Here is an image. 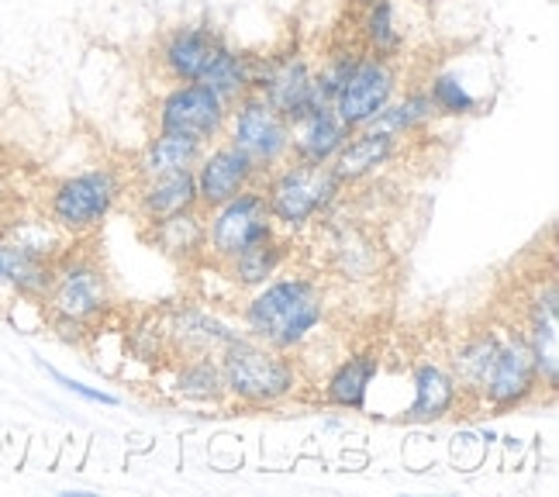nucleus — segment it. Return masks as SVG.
Here are the masks:
<instances>
[{
    "mask_svg": "<svg viewBox=\"0 0 559 497\" xmlns=\"http://www.w3.org/2000/svg\"><path fill=\"white\" fill-rule=\"evenodd\" d=\"M115 280L94 239L67 242L56 256L46 291L35 300L41 326L67 345H87L115 315Z\"/></svg>",
    "mask_w": 559,
    "mask_h": 497,
    "instance_id": "f257e3e1",
    "label": "nucleus"
},
{
    "mask_svg": "<svg viewBox=\"0 0 559 497\" xmlns=\"http://www.w3.org/2000/svg\"><path fill=\"white\" fill-rule=\"evenodd\" d=\"M332 294L318 273L280 270L263 287L246 294L239 305V326L249 339H260L273 350L300 353L329 326Z\"/></svg>",
    "mask_w": 559,
    "mask_h": 497,
    "instance_id": "f03ea898",
    "label": "nucleus"
},
{
    "mask_svg": "<svg viewBox=\"0 0 559 497\" xmlns=\"http://www.w3.org/2000/svg\"><path fill=\"white\" fill-rule=\"evenodd\" d=\"M128 190H132L128 166L100 163L49 180L35 198V208L46 214V222L62 239L80 242V239H94L104 228V222L128 201Z\"/></svg>",
    "mask_w": 559,
    "mask_h": 497,
    "instance_id": "7ed1b4c3",
    "label": "nucleus"
},
{
    "mask_svg": "<svg viewBox=\"0 0 559 497\" xmlns=\"http://www.w3.org/2000/svg\"><path fill=\"white\" fill-rule=\"evenodd\" d=\"M218 366L228 404L249 407V412L280 407L308 387L305 363L297 359V353L273 350L260 339H249L246 332L235 335L218 353Z\"/></svg>",
    "mask_w": 559,
    "mask_h": 497,
    "instance_id": "20e7f679",
    "label": "nucleus"
},
{
    "mask_svg": "<svg viewBox=\"0 0 559 497\" xmlns=\"http://www.w3.org/2000/svg\"><path fill=\"white\" fill-rule=\"evenodd\" d=\"M266 204L273 214V225L287 235H297L311 228L314 222L329 218V211L342 201L346 187L338 184L332 166L321 163H300L287 159L276 169H270L260 180Z\"/></svg>",
    "mask_w": 559,
    "mask_h": 497,
    "instance_id": "39448f33",
    "label": "nucleus"
},
{
    "mask_svg": "<svg viewBox=\"0 0 559 497\" xmlns=\"http://www.w3.org/2000/svg\"><path fill=\"white\" fill-rule=\"evenodd\" d=\"M504 318L522 332L528 342L535 370H539L543 391L556 394L559 387V284L556 270L539 273L532 284L514 291V305L504 311Z\"/></svg>",
    "mask_w": 559,
    "mask_h": 497,
    "instance_id": "423d86ee",
    "label": "nucleus"
},
{
    "mask_svg": "<svg viewBox=\"0 0 559 497\" xmlns=\"http://www.w3.org/2000/svg\"><path fill=\"white\" fill-rule=\"evenodd\" d=\"M228 46V38L211 21H177L159 32L148 49V67L159 83H201Z\"/></svg>",
    "mask_w": 559,
    "mask_h": 497,
    "instance_id": "0eeeda50",
    "label": "nucleus"
},
{
    "mask_svg": "<svg viewBox=\"0 0 559 497\" xmlns=\"http://www.w3.org/2000/svg\"><path fill=\"white\" fill-rule=\"evenodd\" d=\"M207 214V239H204V267L222 270L228 259H235L242 249L255 246L260 239L276 232L273 214L266 204L263 187L255 184L231 201L204 211Z\"/></svg>",
    "mask_w": 559,
    "mask_h": 497,
    "instance_id": "6e6552de",
    "label": "nucleus"
},
{
    "mask_svg": "<svg viewBox=\"0 0 559 497\" xmlns=\"http://www.w3.org/2000/svg\"><path fill=\"white\" fill-rule=\"evenodd\" d=\"M225 139L239 149V153L260 169V177H266L270 169L290 159V125L276 107L249 91L228 107V125Z\"/></svg>",
    "mask_w": 559,
    "mask_h": 497,
    "instance_id": "1a4fd4ad",
    "label": "nucleus"
},
{
    "mask_svg": "<svg viewBox=\"0 0 559 497\" xmlns=\"http://www.w3.org/2000/svg\"><path fill=\"white\" fill-rule=\"evenodd\" d=\"M228 107L231 104L204 83H163L159 97L153 100V128L211 145L225 139Z\"/></svg>",
    "mask_w": 559,
    "mask_h": 497,
    "instance_id": "9d476101",
    "label": "nucleus"
},
{
    "mask_svg": "<svg viewBox=\"0 0 559 497\" xmlns=\"http://www.w3.org/2000/svg\"><path fill=\"white\" fill-rule=\"evenodd\" d=\"M401 91H404L401 62L362 52L353 73L346 76V83L338 86L332 111L338 115V121L346 125L349 132H356V128H362L370 118H377Z\"/></svg>",
    "mask_w": 559,
    "mask_h": 497,
    "instance_id": "9b49d317",
    "label": "nucleus"
},
{
    "mask_svg": "<svg viewBox=\"0 0 559 497\" xmlns=\"http://www.w3.org/2000/svg\"><path fill=\"white\" fill-rule=\"evenodd\" d=\"M543 398V380L535 370V359L528 342L522 332L508 326V335L501 342V353L490 366V377L484 383V394L477 401V412H493V415H508L519 412V407L532 404Z\"/></svg>",
    "mask_w": 559,
    "mask_h": 497,
    "instance_id": "f8f14e48",
    "label": "nucleus"
},
{
    "mask_svg": "<svg viewBox=\"0 0 559 497\" xmlns=\"http://www.w3.org/2000/svg\"><path fill=\"white\" fill-rule=\"evenodd\" d=\"M252 91L266 97L276 111L290 121L294 115L305 111V107L321 100L314 91V59L300 49H276L266 56H255Z\"/></svg>",
    "mask_w": 559,
    "mask_h": 497,
    "instance_id": "ddd939ff",
    "label": "nucleus"
},
{
    "mask_svg": "<svg viewBox=\"0 0 559 497\" xmlns=\"http://www.w3.org/2000/svg\"><path fill=\"white\" fill-rule=\"evenodd\" d=\"M159 326L169 345V359H190V356H218L225 345L239 335V329L228 326L207 308L198 305H174L159 315Z\"/></svg>",
    "mask_w": 559,
    "mask_h": 497,
    "instance_id": "4468645a",
    "label": "nucleus"
},
{
    "mask_svg": "<svg viewBox=\"0 0 559 497\" xmlns=\"http://www.w3.org/2000/svg\"><path fill=\"white\" fill-rule=\"evenodd\" d=\"M193 180H198V204L211 211L231 201L235 193L255 187L263 177L228 139H218L204 149V156L193 166Z\"/></svg>",
    "mask_w": 559,
    "mask_h": 497,
    "instance_id": "2eb2a0df",
    "label": "nucleus"
},
{
    "mask_svg": "<svg viewBox=\"0 0 559 497\" xmlns=\"http://www.w3.org/2000/svg\"><path fill=\"white\" fill-rule=\"evenodd\" d=\"M353 28H346L356 46L370 56L401 62L412 49V28H407V4L404 0H377V4L349 11Z\"/></svg>",
    "mask_w": 559,
    "mask_h": 497,
    "instance_id": "dca6fc26",
    "label": "nucleus"
},
{
    "mask_svg": "<svg viewBox=\"0 0 559 497\" xmlns=\"http://www.w3.org/2000/svg\"><path fill=\"white\" fill-rule=\"evenodd\" d=\"M383 356L377 345H359L342 356L329 377L321 380V404L335 412H367V401L373 391V380L380 377Z\"/></svg>",
    "mask_w": 559,
    "mask_h": 497,
    "instance_id": "f3484780",
    "label": "nucleus"
},
{
    "mask_svg": "<svg viewBox=\"0 0 559 497\" xmlns=\"http://www.w3.org/2000/svg\"><path fill=\"white\" fill-rule=\"evenodd\" d=\"M463 412V394L439 359H418L412 370V404L401 407L397 418L404 425H436L449 415Z\"/></svg>",
    "mask_w": 559,
    "mask_h": 497,
    "instance_id": "a211bd4d",
    "label": "nucleus"
},
{
    "mask_svg": "<svg viewBox=\"0 0 559 497\" xmlns=\"http://www.w3.org/2000/svg\"><path fill=\"white\" fill-rule=\"evenodd\" d=\"M287 125H290V159H300V163L329 166L338 156V149L346 145V139L353 135L332 111V104L325 100L305 107V111L294 115Z\"/></svg>",
    "mask_w": 559,
    "mask_h": 497,
    "instance_id": "6ab92c4d",
    "label": "nucleus"
},
{
    "mask_svg": "<svg viewBox=\"0 0 559 497\" xmlns=\"http://www.w3.org/2000/svg\"><path fill=\"white\" fill-rule=\"evenodd\" d=\"M404 145H407L404 139L367 132V128H356V132L346 139V145L338 149V156L329 166H332V173L338 177V184L349 190V187L377 180L380 173L404 153Z\"/></svg>",
    "mask_w": 559,
    "mask_h": 497,
    "instance_id": "aec40b11",
    "label": "nucleus"
},
{
    "mask_svg": "<svg viewBox=\"0 0 559 497\" xmlns=\"http://www.w3.org/2000/svg\"><path fill=\"white\" fill-rule=\"evenodd\" d=\"M128 198H132V214H135L139 228L156 225V222L169 218V214L201 208L193 169L163 173V177H153V180H135L132 190H128Z\"/></svg>",
    "mask_w": 559,
    "mask_h": 497,
    "instance_id": "412c9836",
    "label": "nucleus"
},
{
    "mask_svg": "<svg viewBox=\"0 0 559 497\" xmlns=\"http://www.w3.org/2000/svg\"><path fill=\"white\" fill-rule=\"evenodd\" d=\"M142 239L159 249L166 259H174L177 267H204V239H207V214L204 208H190L169 218L145 225Z\"/></svg>",
    "mask_w": 559,
    "mask_h": 497,
    "instance_id": "4be33fe9",
    "label": "nucleus"
},
{
    "mask_svg": "<svg viewBox=\"0 0 559 497\" xmlns=\"http://www.w3.org/2000/svg\"><path fill=\"white\" fill-rule=\"evenodd\" d=\"M290 256H294V235L276 228L273 235H266V239H260L255 246L242 249L235 259H228L218 273L239 294H252L255 287H263L266 280H273L280 270H284L290 263Z\"/></svg>",
    "mask_w": 559,
    "mask_h": 497,
    "instance_id": "5701e85b",
    "label": "nucleus"
},
{
    "mask_svg": "<svg viewBox=\"0 0 559 497\" xmlns=\"http://www.w3.org/2000/svg\"><path fill=\"white\" fill-rule=\"evenodd\" d=\"M201 142L183 139V135H169V132H153L145 139V145L128 163V177L135 180H153L163 177V173H177V169H193L198 159L204 156Z\"/></svg>",
    "mask_w": 559,
    "mask_h": 497,
    "instance_id": "b1692460",
    "label": "nucleus"
},
{
    "mask_svg": "<svg viewBox=\"0 0 559 497\" xmlns=\"http://www.w3.org/2000/svg\"><path fill=\"white\" fill-rule=\"evenodd\" d=\"M436 121H439V115H436L432 100H428L425 86L415 83V86H407V91H401L377 118H370L362 128H367V132H380V135H394V139L412 142V139L425 135Z\"/></svg>",
    "mask_w": 559,
    "mask_h": 497,
    "instance_id": "393cba45",
    "label": "nucleus"
},
{
    "mask_svg": "<svg viewBox=\"0 0 559 497\" xmlns=\"http://www.w3.org/2000/svg\"><path fill=\"white\" fill-rule=\"evenodd\" d=\"M169 394L187 404H225V380L218 356H190L169 359Z\"/></svg>",
    "mask_w": 559,
    "mask_h": 497,
    "instance_id": "a878e982",
    "label": "nucleus"
},
{
    "mask_svg": "<svg viewBox=\"0 0 559 497\" xmlns=\"http://www.w3.org/2000/svg\"><path fill=\"white\" fill-rule=\"evenodd\" d=\"M332 259H329V270L338 280H373L380 273V242L373 239L370 232L362 228H338L332 235V246H329Z\"/></svg>",
    "mask_w": 559,
    "mask_h": 497,
    "instance_id": "bb28decb",
    "label": "nucleus"
},
{
    "mask_svg": "<svg viewBox=\"0 0 559 497\" xmlns=\"http://www.w3.org/2000/svg\"><path fill=\"white\" fill-rule=\"evenodd\" d=\"M201 83L211 86V91L218 94L222 100L235 104V100L246 97L252 91V83H255V56L235 49L231 42H228L225 52L214 59V67L207 70V76Z\"/></svg>",
    "mask_w": 559,
    "mask_h": 497,
    "instance_id": "cd10ccee",
    "label": "nucleus"
},
{
    "mask_svg": "<svg viewBox=\"0 0 559 497\" xmlns=\"http://www.w3.org/2000/svg\"><path fill=\"white\" fill-rule=\"evenodd\" d=\"M421 86H425V94H428V100H432V107H436V115H439V118L463 121V118L480 115V107H484V100H480L477 94H473L456 73H449V70L428 73V76L421 80Z\"/></svg>",
    "mask_w": 559,
    "mask_h": 497,
    "instance_id": "c85d7f7f",
    "label": "nucleus"
},
{
    "mask_svg": "<svg viewBox=\"0 0 559 497\" xmlns=\"http://www.w3.org/2000/svg\"><path fill=\"white\" fill-rule=\"evenodd\" d=\"M49 377L62 387V391H70L83 401H91V404H100V407H118V398L115 394H107V391H97V387H87V383H80L67 374H59V370H49Z\"/></svg>",
    "mask_w": 559,
    "mask_h": 497,
    "instance_id": "c756f323",
    "label": "nucleus"
},
{
    "mask_svg": "<svg viewBox=\"0 0 559 497\" xmlns=\"http://www.w3.org/2000/svg\"><path fill=\"white\" fill-rule=\"evenodd\" d=\"M28 208V201L21 198L17 193V187H14V180H11V173H8V166H0V225H8L17 211H25Z\"/></svg>",
    "mask_w": 559,
    "mask_h": 497,
    "instance_id": "7c9ffc66",
    "label": "nucleus"
},
{
    "mask_svg": "<svg viewBox=\"0 0 559 497\" xmlns=\"http://www.w3.org/2000/svg\"><path fill=\"white\" fill-rule=\"evenodd\" d=\"M370 4H377V0H349V11H362V8H370Z\"/></svg>",
    "mask_w": 559,
    "mask_h": 497,
    "instance_id": "2f4dec72",
    "label": "nucleus"
}]
</instances>
